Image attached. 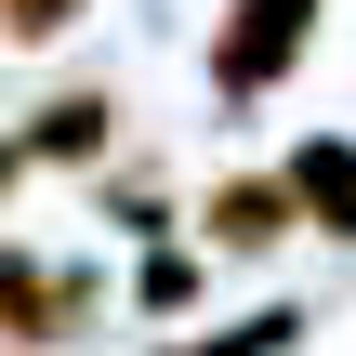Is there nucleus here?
Returning a JSON list of instances; mask_svg holds the SVG:
<instances>
[{
  "label": "nucleus",
  "instance_id": "f257e3e1",
  "mask_svg": "<svg viewBox=\"0 0 356 356\" xmlns=\"http://www.w3.org/2000/svg\"><path fill=\"white\" fill-rule=\"evenodd\" d=\"M304 40H317V0H238V13H225V40H211V92H225V106H251L264 79H291V66H304Z\"/></svg>",
  "mask_w": 356,
  "mask_h": 356
},
{
  "label": "nucleus",
  "instance_id": "f03ea898",
  "mask_svg": "<svg viewBox=\"0 0 356 356\" xmlns=\"http://www.w3.org/2000/svg\"><path fill=\"white\" fill-rule=\"evenodd\" d=\"M277 185H291V211H304V225H330V238H356V145H343V132L291 145V172H277Z\"/></svg>",
  "mask_w": 356,
  "mask_h": 356
},
{
  "label": "nucleus",
  "instance_id": "7ed1b4c3",
  "mask_svg": "<svg viewBox=\"0 0 356 356\" xmlns=\"http://www.w3.org/2000/svg\"><path fill=\"white\" fill-rule=\"evenodd\" d=\"M304 211H291V185L277 172H238V185H211V251H277Z\"/></svg>",
  "mask_w": 356,
  "mask_h": 356
},
{
  "label": "nucleus",
  "instance_id": "20e7f679",
  "mask_svg": "<svg viewBox=\"0 0 356 356\" xmlns=\"http://www.w3.org/2000/svg\"><path fill=\"white\" fill-rule=\"evenodd\" d=\"M26 145H40V159H92V145H106V92H79V106H53V119H40Z\"/></svg>",
  "mask_w": 356,
  "mask_h": 356
},
{
  "label": "nucleus",
  "instance_id": "39448f33",
  "mask_svg": "<svg viewBox=\"0 0 356 356\" xmlns=\"http://www.w3.org/2000/svg\"><path fill=\"white\" fill-rule=\"evenodd\" d=\"M0 26L13 40H53V26H79V0H0Z\"/></svg>",
  "mask_w": 356,
  "mask_h": 356
}]
</instances>
